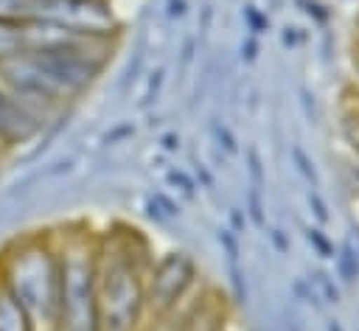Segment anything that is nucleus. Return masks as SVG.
<instances>
[{
    "label": "nucleus",
    "mask_w": 359,
    "mask_h": 331,
    "mask_svg": "<svg viewBox=\"0 0 359 331\" xmlns=\"http://www.w3.org/2000/svg\"><path fill=\"white\" fill-rule=\"evenodd\" d=\"M112 42L107 36L67 34L48 45L25 48L0 65V81L14 98L48 115L84 95L101 76Z\"/></svg>",
    "instance_id": "nucleus-1"
},
{
    "label": "nucleus",
    "mask_w": 359,
    "mask_h": 331,
    "mask_svg": "<svg viewBox=\"0 0 359 331\" xmlns=\"http://www.w3.org/2000/svg\"><path fill=\"white\" fill-rule=\"evenodd\" d=\"M151 261L132 233L95 238L98 331H140L146 320V275Z\"/></svg>",
    "instance_id": "nucleus-2"
},
{
    "label": "nucleus",
    "mask_w": 359,
    "mask_h": 331,
    "mask_svg": "<svg viewBox=\"0 0 359 331\" xmlns=\"http://www.w3.org/2000/svg\"><path fill=\"white\" fill-rule=\"evenodd\" d=\"M0 286L17 300L34 331H56L59 244L50 233H31L0 252Z\"/></svg>",
    "instance_id": "nucleus-3"
},
{
    "label": "nucleus",
    "mask_w": 359,
    "mask_h": 331,
    "mask_svg": "<svg viewBox=\"0 0 359 331\" xmlns=\"http://www.w3.org/2000/svg\"><path fill=\"white\" fill-rule=\"evenodd\" d=\"M59 244V311L56 331H98L95 236L65 233Z\"/></svg>",
    "instance_id": "nucleus-4"
},
{
    "label": "nucleus",
    "mask_w": 359,
    "mask_h": 331,
    "mask_svg": "<svg viewBox=\"0 0 359 331\" xmlns=\"http://www.w3.org/2000/svg\"><path fill=\"white\" fill-rule=\"evenodd\" d=\"M194 289V264L182 252H171L163 261H151L146 275V323L165 314Z\"/></svg>",
    "instance_id": "nucleus-5"
},
{
    "label": "nucleus",
    "mask_w": 359,
    "mask_h": 331,
    "mask_svg": "<svg viewBox=\"0 0 359 331\" xmlns=\"http://www.w3.org/2000/svg\"><path fill=\"white\" fill-rule=\"evenodd\" d=\"M42 118L36 109L11 95V90L0 81V146H14L39 132Z\"/></svg>",
    "instance_id": "nucleus-6"
},
{
    "label": "nucleus",
    "mask_w": 359,
    "mask_h": 331,
    "mask_svg": "<svg viewBox=\"0 0 359 331\" xmlns=\"http://www.w3.org/2000/svg\"><path fill=\"white\" fill-rule=\"evenodd\" d=\"M28 48V34H25V22H14V20H0V65L11 56H17L20 50Z\"/></svg>",
    "instance_id": "nucleus-7"
},
{
    "label": "nucleus",
    "mask_w": 359,
    "mask_h": 331,
    "mask_svg": "<svg viewBox=\"0 0 359 331\" xmlns=\"http://www.w3.org/2000/svg\"><path fill=\"white\" fill-rule=\"evenodd\" d=\"M0 331H34L25 311L3 286H0Z\"/></svg>",
    "instance_id": "nucleus-8"
},
{
    "label": "nucleus",
    "mask_w": 359,
    "mask_h": 331,
    "mask_svg": "<svg viewBox=\"0 0 359 331\" xmlns=\"http://www.w3.org/2000/svg\"><path fill=\"white\" fill-rule=\"evenodd\" d=\"M331 331H339V328H337V325H331Z\"/></svg>",
    "instance_id": "nucleus-9"
}]
</instances>
